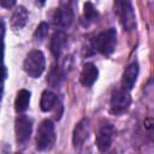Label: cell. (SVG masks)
Returning <instances> with one entry per match:
<instances>
[{"mask_svg":"<svg viewBox=\"0 0 154 154\" xmlns=\"http://www.w3.org/2000/svg\"><path fill=\"white\" fill-rule=\"evenodd\" d=\"M117 45V31L113 28H109L102 32H100L94 40V48L103 55H111Z\"/></svg>","mask_w":154,"mask_h":154,"instance_id":"6da1fadb","label":"cell"},{"mask_svg":"<svg viewBox=\"0 0 154 154\" xmlns=\"http://www.w3.org/2000/svg\"><path fill=\"white\" fill-rule=\"evenodd\" d=\"M55 142V132H54V125L51 120L46 119L43 120L38 129H37V136H36V147L40 150H47L53 147Z\"/></svg>","mask_w":154,"mask_h":154,"instance_id":"7a4b0ae2","label":"cell"},{"mask_svg":"<svg viewBox=\"0 0 154 154\" xmlns=\"http://www.w3.org/2000/svg\"><path fill=\"white\" fill-rule=\"evenodd\" d=\"M45 65H46V60H45V55L41 51H31L25 60H24V71L32 78H37L42 75L43 70H45Z\"/></svg>","mask_w":154,"mask_h":154,"instance_id":"3957f363","label":"cell"},{"mask_svg":"<svg viewBox=\"0 0 154 154\" xmlns=\"http://www.w3.org/2000/svg\"><path fill=\"white\" fill-rule=\"evenodd\" d=\"M131 103V97L129 90L117 89L112 93L111 96V112L114 114H120L125 112Z\"/></svg>","mask_w":154,"mask_h":154,"instance_id":"277c9868","label":"cell"},{"mask_svg":"<svg viewBox=\"0 0 154 154\" xmlns=\"http://www.w3.org/2000/svg\"><path fill=\"white\" fill-rule=\"evenodd\" d=\"M119 17H120V23L126 31H131L136 26V18H135V12L131 5L130 0H120L119 7H118Z\"/></svg>","mask_w":154,"mask_h":154,"instance_id":"5b68a950","label":"cell"},{"mask_svg":"<svg viewBox=\"0 0 154 154\" xmlns=\"http://www.w3.org/2000/svg\"><path fill=\"white\" fill-rule=\"evenodd\" d=\"M14 132L18 144H24L31 135V120L26 116H18L14 122Z\"/></svg>","mask_w":154,"mask_h":154,"instance_id":"8992f818","label":"cell"},{"mask_svg":"<svg viewBox=\"0 0 154 154\" xmlns=\"http://www.w3.org/2000/svg\"><path fill=\"white\" fill-rule=\"evenodd\" d=\"M113 135H114V128L112 124H103L97 134H96V146L99 148L100 152H106L109 149L111 144H112V140H113Z\"/></svg>","mask_w":154,"mask_h":154,"instance_id":"52a82bcc","label":"cell"},{"mask_svg":"<svg viewBox=\"0 0 154 154\" xmlns=\"http://www.w3.org/2000/svg\"><path fill=\"white\" fill-rule=\"evenodd\" d=\"M89 136V120L87 118H83L82 120H79L75 129H73V134H72V144L75 148H81L82 144L85 142V140Z\"/></svg>","mask_w":154,"mask_h":154,"instance_id":"ba28073f","label":"cell"},{"mask_svg":"<svg viewBox=\"0 0 154 154\" xmlns=\"http://www.w3.org/2000/svg\"><path fill=\"white\" fill-rule=\"evenodd\" d=\"M137 76H138V64L135 61V63H131V64L124 70L123 78H122L123 89H125V90H131L132 87L135 85V82H136V79H137Z\"/></svg>","mask_w":154,"mask_h":154,"instance_id":"9c48e42d","label":"cell"},{"mask_svg":"<svg viewBox=\"0 0 154 154\" xmlns=\"http://www.w3.org/2000/svg\"><path fill=\"white\" fill-rule=\"evenodd\" d=\"M54 24L59 28L69 26L73 20V13L70 7H61L58 8L54 13Z\"/></svg>","mask_w":154,"mask_h":154,"instance_id":"30bf717a","label":"cell"},{"mask_svg":"<svg viewBox=\"0 0 154 154\" xmlns=\"http://www.w3.org/2000/svg\"><path fill=\"white\" fill-rule=\"evenodd\" d=\"M66 34L64 31H55L53 35H52V38H51V43H49V48H51V52L54 57H59L60 53L63 52L65 45H66Z\"/></svg>","mask_w":154,"mask_h":154,"instance_id":"8fae6325","label":"cell"},{"mask_svg":"<svg viewBox=\"0 0 154 154\" xmlns=\"http://www.w3.org/2000/svg\"><path fill=\"white\" fill-rule=\"evenodd\" d=\"M97 76H99L97 67L91 63H87L81 72V83L85 87H90L97 79Z\"/></svg>","mask_w":154,"mask_h":154,"instance_id":"7c38bea8","label":"cell"},{"mask_svg":"<svg viewBox=\"0 0 154 154\" xmlns=\"http://www.w3.org/2000/svg\"><path fill=\"white\" fill-rule=\"evenodd\" d=\"M28 17H29V13H28L26 8L23 6H19L14 10V12L11 17V25L14 29H22L26 24Z\"/></svg>","mask_w":154,"mask_h":154,"instance_id":"4fadbf2b","label":"cell"},{"mask_svg":"<svg viewBox=\"0 0 154 154\" xmlns=\"http://www.w3.org/2000/svg\"><path fill=\"white\" fill-rule=\"evenodd\" d=\"M29 101H30V93L25 89L19 90L17 93V96L14 100V109L18 113L24 112L29 106Z\"/></svg>","mask_w":154,"mask_h":154,"instance_id":"5bb4252c","label":"cell"},{"mask_svg":"<svg viewBox=\"0 0 154 154\" xmlns=\"http://www.w3.org/2000/svg\"><path fill=\"white\" fill-rule=\"evenodd\" d=\"M57 102V96L54 93L49 91V90H45L42 93V96H41V101H40V107L43 112H48L51 111L54 105Z\"/></svg>","mask_w":154,"mask_h":154,"instance_id":"9a60e30c","label":"cell"},{"mask_svg":"<svg viewBox=\"0 0 154 154\" xmlns=\"http://www.w3.org/2000/svg\"><path fill=\"white\" fill-rule=\"evenodd\" d=\"M61 81H63V72H61L60 67H59V66H53V67L51 69L48 76H47V82H48V84H49L51 87L57 88L58 85H60Z\"/></svg>","mask_w":154,"mask_h":154,"instance_id":"2e32d148","label":"cell"},{"mask_svg":"<svg viewBox=\"0 0 154 154\" xmlns=\"http://www.w3.org/2000/svg\"><path fill=\"white\" fill-rule=\"evenodd\" d=\"M84 17L90 19V20L97 19L99 14H97V12H96V10H95V7L91 2H85L84 4Z\"/></svg>","mask_w":154,"mask_h":154,"instance_id":"e0dca14e","label":"cell"},{"mask_svg":"<svg viewBox=\"0 0 154 154\" xmlns=\"http://www.w3.org/2000/svg\"><path fill=\"white\" fill-rule=\"evenodd\" d=\"M48 29H49V26H48L47 23H45V22L40 23V25L37 26V29L35 31V38L36 40H40V41L43 40V38H46V36L48 34Z\"/></svg>","mask_w":154,"mask_h":154,"instance_id":"ac0fdd59","label":"cell"},{"mask_svg":"<svg viewBox=\"0 0 154 154\" xmlns=\"http://www.w3.org/2000/svg\"><path fill=\"white\" fill-rule=\"evenodd\" d=\"M5 77H6V69H5L2 65H0V91H1V89H2Z\"/></svg>","mask_w":154,"mask_h":154,"instance_id":"d6986e66","label":"cell"},{"mask_svg":"<svg viewBox=\"0 0 154 154\" xmlns=\"http://www.w3.org/2000/svg\"><path fill=\"white\" fill-rule=\"evenodd\" d=\"M17 0H0V5L5 8H10L16 4Z\"/></svg>","mask_w":154,"mask_h":154,"instance_id":"ffe728a7","label":"cell"},{"mask_svg":"<svg viewBox=\"0 0 154 154\" xmlns=\"http://www.w3.org/2000/svg\"><path fill=\"white\" fill-rule=\"evenodd\" d=\"M4 34H5V26H4V23L0 20V40H2Z\"/></svg>","mask_w":154,"mask_h":154,"instance_id":"44dd1931","label":"cell"},{"mask_svg":"<svg viewBox=\"0 0 154 154\" xmlns=\"http://www.w3.org/2000/svg\"><path fill=\"white\" fill-rule=\"evenodd\" d=\"M2 57H4V43L2 40H0V61L2 60Z\"/></svg>","mask_w":154,"mask_h":154,"instance_id":"7402d4cb","label":"cell"},{"mask_svg":"<svg viewBox=\"0 0 154 154\" xmlns=\"http://www.w3.org/2000/svg\"><path fill=\"white\" fill-rule=\"evenodd\" d=\"M38 1H40L41 4H43V2H45V0H38Z\"/></svg>","mask_w":154,"mask_h":154,"instance_id":"603a6c76","label":"cell"}]
</instances>
